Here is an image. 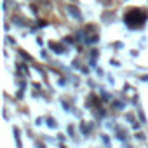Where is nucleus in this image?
<instances>
[{"label": "nucleus", "instance_id": "1", "mask_svg": "<svg viewBox=\"0 0 148 148\" xmlns=\"http://www.w3.org/2000/svg\"><path fill=\"white\" fill-rule=\"evenodd\" d=\"M145 14L141 12L139 14V11H136V9H132V11H129L127 14H125V21L131 25V26H141L143 25V21H145Z\"/></svg>", "mask_w": 148, "mask_h": 148}]
</instances>
